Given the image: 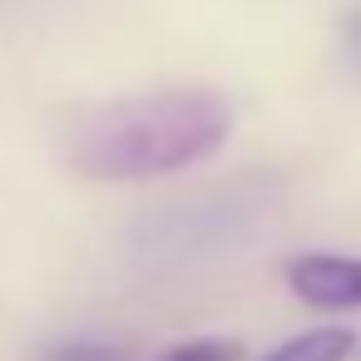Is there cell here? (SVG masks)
<instances>
[{
  "label": "cell",
  "instance_id": "1",
  "mask_svg": "<svg viewBox=\"0 0 361 361\" xmlns=\"http://www.w3.org/2000/svg\"><path fill=\"white\" fill-rule=\"evenodd\" d=\"M233 134V99L203 85H169L85 109L65 134V164L94 183L178 173Z\"/></svg>",
  "mask_w": 361,
  "mask_h": 361
},
{
  "label": "cell",
  "instance_id": "2",
  "mask_svg": "<svg viewBox=\"0 0 361 361\" xmlns=\"http://www.w3.org/2000/svg\"><path fill=\"white\" fill-rule=\"evenodd\" d=\"M262 203H267V193L257 183H223L203 198L159 208L144 223L139 247L154 252V262H183V257L223 252L228 243L257 233V208Z\"/></svg>",
  "mask_w": 361,
  "mask_h": 361
},
{
  "label": "cell",
  "instance_id": "3",
  "mask_svg": "<svg viewBox=\"0 0 361 361\" xmlns=\"http://www.w3.org/2000/svg\"><path fill=\"white\" fill-rule=\"evenodd\" d=\"M287 287L322 312L361 307V257H336V252H307L287 262Z\"/></svg>",
  "mask_w": 361,
  "mask_h": 361
},
{
  "label": "cell",
  "instance_id": "6",
  "mask_svg": "<svg viewBox=\"0 0 361 361\" xmlns=\"http://www.w3.org/2000/svg\"><path fill=\"white\" fill-rule=\"evenodd\" d=\"M40 361H129L124 346H109V341H55L40 351Z\"/></svg>",
  "mask_w": 361,
  "mask_h": 361
},
{
  "label": "cell",
  "instance_id": "4",
  "mask_svg": "<svg viewBox=\"0 0 361 361\" xmlns=\"http://www.w3.org/2000/svg\"><path fill=\"white\" fill-rule=\"evenodd\" d=\"M356 351V331L346 326H317V331H302L282 346H272L262 361H346Z\"/></svg>",
  "mask_w": 361,
  "mask_h": 361
},
{
  "label": "cell",
  "instance_id": "7",
  "mask_svg": "<svg viewBox=\"0 0 361 361\" xmlns=\"http://www.w3.org/2000/svg\"><path fill=\"white\" fill-rule=\"evenodd\" d=\"M341 50H346V60H351V65H361V6L341 20Z\"/></svg>",
  "mask_w": 361,
  "mask_h": 361
},
{
  "label": "cell",
  "instance_id": "5",
  "mask_svg": "<svg viewBox=\"0 0 361 361\" xmlns=\"http://www.w3.org/2000/svg\"><path fill=\"white\" fill-rule=\"evenodd\" d=\"M159 361H243V341H233V336H198V341H183V346L164 351Z\"/></svg>",
  "mask_w": 361,
  "mask_h": 361
}]
</instances>
